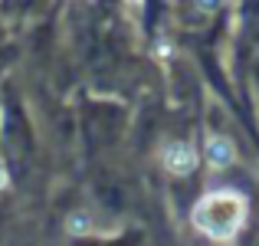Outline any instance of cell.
I'll return each mask as SVG.
<instances>
[{
	"label": "cell",
	"instance_id": "5b68a950",
	"mask_svg": "<svg viewBox=\"0 0 259 246\" xmlns=\"http://www.w3.org/2000/svg\"><path fill=\"white\" fill-rule=\"evenodd\" d=\"M7 187V171H4V164H0V190Z\"/></svg>",
	"mask_w": 259,
	"mask_h": 246
},
{
	"label": "cell",
	"instance_id": "7a4b0ae2",
	"mask_svg": "<svg viewBox=\"0 0 259 246\" xmlns=\"http://www.w3.org/2000/svg\"><path fill=\"white\" fill-rule=\"evenodd\" d=\"M164 168L171 171V174L184 177V174H194L197 168V151L190 145H184V141H174V145H167L164 151Z\"/></svg>",
	"mask_w": 259,
	"mask_h": 246
},
{
	"label": "cell",
	"instance_id": "6da1fadb",
	"mask_svg": "<svg viewBox=\"0 0 259 246\" xmlns=\"http://www.w3.org/2000/svg\"><path fill=\"white\" fill-rule=\"evenodd\" d=\"M246 214H249L246 197H243L240 190L220 187V190L203 194L200 200L194 203L190 223H194L203 236H210V240H217V243H227V240H233V236L243 230Z\"/></svg>",
	"mask_w": 259,
	"mask_h": 246
},
{
	"label": "cell",
	"instance_id": "3957f363",
	"mask_svg": "<svg viewBox=\"0 0 259 246\" xmlns=\"http://www.w3.org/2000/svg\"><path fill=\"white\" fill-rule=\"evenodd\" d=\"M233 158H236V148L230 138H223V135L207 138V161L213 168H227V164H233Z\"/></svg>",
	"mask_w": 259,
	"mask_h": 246
},
{
	"label": "cell",
	"instance_id": "277c9868",
	"mask_svg": "<svg viewBox=\"0 0 259 246\" xmlns=\"http://www.w3.org/2000/svg\"><path fill=\"white\" fill-rule=\"evenodd\" d=\"M69 233H89V217L85 214L69 217Z\"/></svg>",
	"mask_w": 259,
	"mask_h": 246
}]
</instances>
